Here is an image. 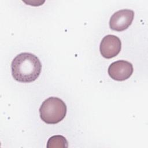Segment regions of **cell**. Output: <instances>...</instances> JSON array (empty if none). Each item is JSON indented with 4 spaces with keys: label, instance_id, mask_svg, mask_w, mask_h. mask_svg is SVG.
<instances>
[{
    "label": "cell",
    "instance_id": "obj_1",
    "mask_svg": "<svg viewBox=\"0 0 148 148\" xmlns=\"http://www.w3.org/2000/svg\"><path fill=\"white\" fill-rule=\"evenodd\" d=\"M11 69L14 80L21 83H30L39 76L42 64L35 55L30 53H21L13 60Z\"/></svg>",
    "mask_w": 148,
    "mask_h": 148
},
{
    "label": "cell",
    "instance_id": "obj_2",
    "mask_svg": "<svg viewBox=\"0 0 148 148\" xmlns=\"http://www.w3.org/2000/svg\"><path fill=\"white\" fill-rule=\"evenodd\" d=\"M66 111V106L62 99L51 97L42 102L39 108V114L45 123L55 124L64 119Z\"/></svg>",
    "mask_w": 148,
    "mask_h": 148
},
{
    "label": "cell",
    "instance_id": "obj_3",
    "mask_svg": "<svg viewBox=\"0 0 148 148\" xmlns=\"http://www.w3.org/2000/svg\"><path fill=\"white\" fill-rule=\"evenodd\" d=\"M134 12L130 9H121L116 12L110 17L109 27L114 31H123L132 24Z\"/></svg>",
    "mask_w": 148,
    "mask_h": 148
},
{
    "label": "cell",
    "instance_id": "obj_4",
    "mask_svg": "<svg viewBox=\"0 0 148 148\" xmlns=\"http://www.w3.org/2000/svg\"><path fill=\"white\" fill-rule=\"evenodd\" d=\"M109 76L117 81H123L128 79L133 73L132 64L125 60H118L112 62L108 70Z\"/></svg>",
    "mask_w": 148,
    "mask_h": 148
},
{
    "label": "cell",
    "instance_id": "obj_5",
    "mask_svg": "<svg viewBox=\"0 0 148 148\" xmlns=\"http://www.w3.org/2000/svg\"><path fill=\"white\" fill-rule=\"evenodd\" d=\"M121 42L120 39L113 35H108L102 39L99 50L101 55L105 58H112L120 51Z\"/></svg>",
    "mask_w": 148,
    "mask_h": 148
},
{
    "label": "cell",
    "instance_id": "obj_6",
    "mask_svg": "<svg viewBox=\"0 0 148 148\" xmlns=\"http://www.w3.org/2000/svg\"><path fill=\"white\" fill-rule=\"evenodd\" d=\"M46 147L47 148H67L68 147V143L64 136L59 135H54L49 139Z\"/></svg>",
    "mask_w": 148,
    "mask_h": 148
}]
</instances>
